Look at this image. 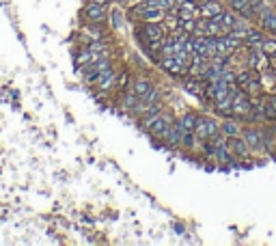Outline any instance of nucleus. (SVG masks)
<instances>
[{"mask_svg": "<svg viewBox=\"0 0 276 246\" xmlns=\"http://www.w3.org/2000/svg\"><path fill=\"white\" fill-rule=\"evenodd\" d=\"M270 61H272V63H276V52L272 54V57H270Z\"/></svg>", "mask_w": 276, "mask_h": 246, "instance_id": "b1692460", "label": "nucleus"}, {"mask_svg": "<svg viewBox=\"0 0 276 246\" xmlns=\"http://www.w3.org/2000/svg\"><path fill=\"white\" fill-rule=\"evenodd\" d=\"M265 37H268V33L263 31V28H259L257 24H253V28L248 31V35L244 37V46L246 50H250V48H261V43L265 41Z\"/></svg>", "mask_w": 276, "mask_h": 246, "instance_id": "1a4fd4ad", "label": "nucleus"}, {"mask_svg": "<svg viewBox=\"0 0 276 246\" xmlns=\"http://www.w3.org/2000/svg\"><path fill=\"white\" fill-rule=\"evenodd\" d=\"M194 134L199 136V140H209L216 134H220V123L212 117H205V114H199L197 125H194Z\"/></svg>", "mask_w": 276, "mask_h": 246, "instance_id": "20e7f679", "label": "nucleus"}, {"mask_svg": "<svg viewBox=\"0 0 276 246\" xmlns=\"http://www.w3.org/2000/svg\"><path fill=\"white\" fill-rule=\"evenodd\" d=\"M173 121H175L173 113L164 110V113L160 114L158 119H155V123L149 128V136H151L153 140H158V143H164V138H166V134H168V130H170V125H173Z\"/></svg>", "mask_w": 276, "mask_h": 246, "instance_id": "f03ea898", "label": "nucleus"}, {"mask_svg": "<svg viewBox=\"0 0 276 246\" xmlns=\"http://www.w3.org/2000/svg\"><path fill=\"white\" fill-rule=\"evenodd\" d=\"M184 132L185 130L182 128V123L175 119L173 125H170V130H168V134H166V138H164V147L166 149H177L179 145H182V136H184Z\"/></svg>", "mask_w": 276, "mask_h": 246, "instance_id": "6e6552de", "label": "nucleus"}, {"mask_svg": "<svg viewBox=\"0 0 276 246\" xmlns=\"http://www.w3.org/2000/svg\"><path fill=\"white\" fill-rule=\"evenodd\" d=\"M108 16H110V22H112V31H121V28H123V22H125V16H123L121 9H119V7L110 9Z\"/></svg>", "mask_w": 276, "mask_h": 246, "instance_id": "6ab92c4d", "label": "nucleus"}, {"mask_svg": "<svg viewBox=\"0 0 276 246\" xmlns=\"http://www.w3.org/2000/svg\"><path fill=\"white\" fill-rule=\"evenodd\" d=\"M222 2H224V4H231V2H233V0H222Z\"/></svg>", "mask_w": 276, "mask_h": 246, "instance_id": "393cba45", "label": "nucleus"}, {"mask_svg": "<svg viewBox=\"0 0 276 246\" xmlns=\"http://www.w3.org/2000/svg\"><path fill=\"white\" fill-rule=\"evenodd\" d=\"M117 78H119V72L114 65H110L108 69H104L102 74H99L97 78H95V89H97L99 93H108L112 91L114 87H117Z\"/></svg>", "mask_w": 276, "mask_h": 246, "instance_id": "423d86ee", "label": "nucleus"}, {"mask_svg": "<svg viewBox=\"0 0 276 246\" xmlns=\"http://www.w3.org/2000/svg\"><path fill=\"white\" fill-rule=\"evenodd\" d=\"M197 2H199V4H201V2H205V0H197Z\"/></svg>", "mask_w": 276, "mask_h": 246, "instance_id": "a878e982", "label": "nucleus"}, {"mask_svg": "<svg viewBox=\"0 0 276 246\" xmlns=\"http://www.w3.org/2000/svg\"><path fill=\"white\" fill-rule=\"evenodd\" d=\"M250 108H253V106H250V95L244 93L242 89H239V91L233 95V102H231V117H235V119L242 121V117L248 113Z\"/></svg>", "mask_w": 276, "mask_h": 246, "instance_id": "0eeeda50", "label": "nucleus"}, {"mask_svg": "<svg viewBox=\"0 0 276 246\" xmlns=\"http://www.w3.org/2000/svg\"><path fill=\"white\" fill-rule=\"evenodd\" d=\"M199 143H201V140H199L197 134H194V130H188V132H184L182 145H179V147H182V149H188V151H192V149L197 147Z\"/></svg>", "mask_w": 276, "mask_h": 246, "instance_id": "a211bd4d", "label": "nucleus"}, {"mask_svg": "<svg viewBox=\"0 0 276 246\" xmlns=\"http://www.w3.org/2000/svg\"><path fill=\"white\" fill-rule=\"evenodd\" d=\"M263 119H265V123H276V95H268L265 97Z\"/></svg>", "mask_w": 276, "mask_h": 246, "instance_id": "2eb2a0df", "label": "nucleus"}, {"mask_svg": "<svg viewBox=\"0 0 276 246\" xmlns=\"http://www.w3.org/2000/svg\"><path fill=\"white\" fill-rule=\"evenodd\" d=\"M158 67L160 69H164V72L168 74V76H173V78H184V76H188V63H184L179 57H164V58H160L158 61Z\"/></svg>", "mask_w": 276, "mask_h": 246, "instance_id": "39448f33", "label": "nucleus"}, {"mask_svg": "<svg viewBox=\"0 0 276 246\" xmlns=\"http://www.w3.org/2000/svg\"><path fill=\"white\" fill-rule=\"evenodd\" d=\"M80 18H82L87 24H104L108 18V9H106V4H99V2L89 0V2L82 7Z\"/></svg>", "mask_w": 276, "mask_h": 246, "instance_id": "f257e3e1", "label": "nucleus"}, {"mask_svg": "<svg viewBox=\"0 0 276 246\" xmlns=\"http://www.w3.org/2000/svg\"><path fill=\"white\" fill-rule=\"evenodd\" d=\"M261 28H263L268 35H274V37H276V7H274V11L268 16V19L263 22V26H261Z\"/></svg>", "mask_w": 276, "mask_h": 246, "instance_id": "aec40b11", "label": "nucleus"}, {"mask_svg": "<svg viewBox=\"0 0 276 246\" xmlns=\"http://www.w3.org/2000/svg\"><path fill=\"white\" fill-rule=\"evenodd\" d=\"M227 147L231 149V153L235 155V160L246 164V169L250 167V155H253V149L246 143L244 136H235V138H227Z\"/></svg>", "mask_w": 276, "mask_h": 246, "instance_id": "7ed1b4c3", "label": "nucleus"}, {"mask_svg": "<svg viewBox=\"0 0 276 246\" xmlns=\"http://www.w3.org/2000/svg\"><path fill=\"white\" fill-rule=\"evenodd\" d=\"M132 89L134 93L138 95V97H145L149 91L153 89V80L147 76V74H140V76H134V80H132Z\"/></svg>", "mask_w": 276, "mask_h": 246, "instance_id": "ddd939ff", "label": "nucleus"}, {"mask_svg": "<svg viewBox=\"0 0 276 246\" xmlns=\"http://www.w3.org/2000/svg\"><path fill=\"white\" fill-rule=\"evenodd\" d=\"M119 102H121V108L125 110V113L134 114V110H136V108H138V104H140V97L132 91V89H128V91H123V93H121V99H119Z\"/></svg>", "mask_w": 276, "mask_h": 246, "instance_id": "4468645a", "label": "nucleus"}, {"mask_svg": "<svg viewBox=\"0 0 276 246\" xmlns=\"http://www.w3.org/2000/svg\"><path fill=\"white\" fill-rule=\"evenodd\" d=\"M265 58H270V57L261 48H250L248 57H246L248 69H253V72H261V69H265Z\"/></svg>", "mask_w": 276, "mask_h": 246, "instance_id": "9d476101", "label": "nucleus"}, {"mask_svg": "<svg viewBox=\"0 0 276 246\" xmlns=\"http://www.w3.org/2000/svg\"><path fill=\"white\" fill-rule=\"evenodd\" d=\"M175 231H177V233H184L185 229H184V225H175Z\"/></svg>", "mask_w": 276, "mask_h": 246, "instance_id": "4be33fe9", "label": "nucleus"}, {"mask_svg": "<svg viewBox=\"0 0 276 246\" xmlns=\"http://www.w3.org/2000/svg\"><path fill=\"white\" fill-rule=\"evenodd\" d=\"M261 50H263L268 57H272V54L276 52V37L274 35H268V37H265V41L261 43Z\"/></svg>", "mask_w": 276, "mask_h": 246, "instance_id": "412c9836", "label": "nucleus"}, {"mask_svg": "<svg viewBox=\"0 0 276 246\" xmlns=\"http://www.w3.org/2000/svg\"><path fill=\"white\" fill-rule=\"evenodd\" d=\"M197 119H199V113L197 110H185L182 117L177 119L179 123H182V128L188 132V130H194V125H197Z\"/></svg>", "mask_w": 276, "mask_h": 246, "instance_id": "dca6fc26", "label": "nucleus"}, {"mask_svg": "<svg viewBox=\"0 0 276 246\" xmlns=\"http://www.w3.org/2000/svg\"><path fill=\"white\" fill-rule=\"evenodd\" d=\"M242 128H244V123L235 117H224L222 123H220V132H222L227 138L242 136Z\"/></svg>", "mask_w": 276, "mask_h": 246, "instance_id": "9b49d317", "label": "nucleus"}, {"mask_svg": "<svg viewBox=\"0 0 276 246\" xmlns=\"http://www.w3.org/2000/svg\"><path fill=\"white\" fill-rule=\"evenodd\" d=\"M132 80H134L132 74H129L128 69H121V72H119V78H117V87H114V89H117V91H121V93L128 91V89L132 87Z\"/></svg>", "mask_w": 276, "mask_h": 246, "instance_id": "f3484780", "label": "nucleus"}, {"mask_svg": "<svg viewBox=\"0 0 276 246\" xmlns=\"http://www.w3.org/2000/svg\"><path fill=\"white\" fill-rule=\"evenodd\" d=\"M222 11H224L222 0H205V2H201V19H214Z\"/></svg>", "mask_w": 276, "mask_h": 246, "instance_id": "f8f14e48", "label": "nucleus"}, {"mask_svg": "<svg viewBox=\"0 0 276 246\" xmlns=\"http://www.w3.org/2000/svg\"><path fill=\"white\" fill-rule=\"evenodd\" d=\"M93 2H99V4H106V7H108V4H110V2H112V0H93Z\"/></svg>", "mask_w": 276, "mask_h": 246, "instance_id": "5701e85b", "label": "nucleus"}]
</instances>
